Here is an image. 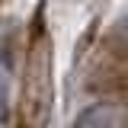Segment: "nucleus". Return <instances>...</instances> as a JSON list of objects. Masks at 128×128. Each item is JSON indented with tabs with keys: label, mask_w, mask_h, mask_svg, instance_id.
Here are the masks:
<instances>
[{
	"label": "nucleus",
	"mask_w": 128,
	"mask_h": 128,
	"mask_svg": "<svg viewBox=\"0 0 128 128\" xmlns=\"http://www.w3.org/2000/svg\"><path fill=\"white\" fill-rule=\"evenodd\" d=\"M125 125H128V109L122 102H112V99H102V102L80 109L74 118V128H125Z\"/></svg>",
	"instance_id": "obj_2"
},
{
	"label": "nucleus",
	"mask_w": 128,
	"mask_h": 128,
	"mask_svg": "<svg viewBox=\"0 0 128 128\" xmlns=\"http://www.w3.org/2000/svg\"><path fill=\"white\" fill-rule=\"evenodd\" d=\"M51 51L45 38H35L26 67V86H22V128H45V115L51 106Z\"/></svg>",
	"instance_id": "obj_1"
}]
</instances>
